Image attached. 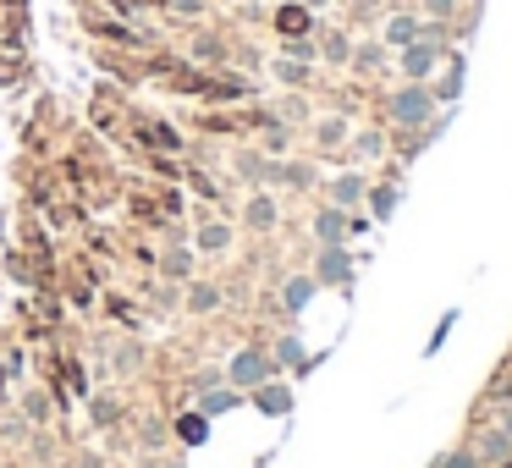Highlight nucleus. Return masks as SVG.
Returning a JSON list of instances; mask_svg holds the SVG:
<instances>
[{
  "instance_id": "obj_11",
  "label": "nucleus",
  "mask_w": 512,
  "mask_h": 468,
  "mask_svg": "<svg viewBox=\"0 0 512 468\" xmlns=\"http://www.w3.org/2000/svg\"><path fill=\"white\" fill-rule=\"evenodd\" d=\"M248 221H254V226H276V204L254 199V204H248Z\"/></svg>"
},
{
  "instance_id": "obj_17",
  "label": "nucleus",
  "mask_w": 512,
  "mask_h": 468,
  "mask_svg": "<svg viewBox=\"0 0 512 468\" xmlns=\"http://www.w3.org/2000/svg\"><path fill=\"white\" fill-rule=\"evenodd\" d=\"M94 419H100V424H116V402H111V397H94Z\"/></svg>"
},
{
  "instance_id": "obj_20",
  "label": "nucleus",
  "mask_w": 512,
  "mask_h": 468,
  "mask_svg": "<svg viewBox=\"0 0 512 468\" xmlns=\"http://www.w3.org/2000/svg\"><path fill=\"white\" fill-rule=\"evenodd\" d=\"M424 6H430V17H452L457 0H424Z\"/></svg>"
},
{
  "instance_id": "obj_21",
  "label": "nucleus",
  "mask_w": 512,
  "mask_h": 468,
  "mask_svg": "<svg viewBox=\"0 0 512 468\" xmlns=\"http://www.w3.org/2000/svg\"><path fill=\"white\" fill-rule=\"evenodd\" d=\"M441 468H479V463H474V457H446Z\"/></svg>"
},
{
  "instance_id": "obj_22",
  "label": "nucleus",
  "mask_w": 512,
  "mask_h": 468,
  "mask_svg": "<svg viewBox=\"0 0 512 468\" xmlns=\"http://www.w3.org/2000/svg\"><path fill=\"white\" fill-rule=\"evenodd\" d=\"M501 430H507V435H512V408H507V413H501Z\"/></svg>"
},
{
  "instance_id": "obj_3",
  "label": "nucleus",
  "mask_w": 512,
  "mask_h": 468,
  "mask_svg": "<svg viewBox=\"0 0 512 468\" xmlns=\"http://www.w3.org/2000/svg\"><path fill=\"white\" fill-rule=\"evenodd\" d=\"M430 105H435L430 89H419V83H413V89H402L397 100H391V116H397L402 127H419L424 116H430Z\"/></svg>"
},
{
  "instance_id": "obj_10",
  "label": "nucleus",
  "mask_w": 512,
  "mask_h": 468,
  "mask_svg": "<svg viewBox=\"0 0 512 468\" xmlns=\"http://www.w3.org/2000/svg\"><path fill=\"white\" fill-rule=\"evenodd\" d=\"M358 199H364V182H358V177L336 182V210H347V204H358Z\"/></svg>"
},
{
  "instance_id": "obj_19",
  "label": "nucleus",
  "mask_w": 512,
  "mask_h": 468,
  "mask_svg": "<svg viewBox=\"0 0 512 468\" xmlns=\"http://www.w3.org/2000/svg\"><path fill=\"white\" fill-rule=\"evenodd\" d=\"M457 83L463 78H457V61H452V72H446V83H441V100H457Z\"/></svg>"
},
{
  "instance_id": "obj_1",
  "label": "nucleus",
  "mask_w": 512,
  "mask_h": 468,
  "mask_svg": "<svg viewBox=\"0 0 512 468\" xmlns=\"http://www.w3.org/2000/svg\"><path fill=\"white\" fill-rule=\"evenodd\" d=\"M270 375H276V364H270L265 353H254V347H248V353H237L232 369H226V380H232L237 391H259Z\"/></svg>"
},
{
  "instance_id": "obj_4",
  "label": "nucleus",
  "mask_w": 512,
  "mask_h": 468,
  "mask_svg": "<svg viewBox=\"0 0 512 468\" xmlns=\"http://www.w3.org/2000/svg\"><path fill=\"white\" fill-rule=\"evenodd\" d=\"M237 402H243V391H237V386H221V391H204V402H199V413H204V419H221V413H232L237 408Z\"/></svg>"
},
{
  "instance_id": "obj_7",
  "label": "nucleus",
  "mask_w": 512,
  "mask_h": 468,
  "mask_svg": "<svg viewBox=\"0 0 512 468\" xmlns=\"http://www.w3.org/2000/svg\"><path fill=\"white\" fill-rule=\"evenodd\" d=\"M281 298H287V309H292V314H298V309H303V303H309V298H314V281H309V276H292V281H287V287H281Z\"/></svg>"
},
{
  "instance_id": "obj_12",
  "label": "nucleus",
  "mask_w": 512,
  "mask_h": 468,
  "mask_svg": "<svg viewBox=\"0 0 512 468\" xmlns=\"http://www.w3.org/2000/svg\"><path fill=\"white\" fill-rule=\"evenodd\" d=\"M303 28H309V12L287 6V12H281V34H303Z\"/></svg>"
},
{
  "instance_id": "obj_8",
  "label": "nucleus",
  "mask_w": 512,
  "mask_h": 468,
  "mask_svg": "<svg viewBox=\"0 0 512 468\" xmlns=\"http://www.w3.org/2000/svg\"><path fill=\"white\" fill-rule=\"evenodd\" d=\"M386 39H391V45H413V39H419V23H413V17H391Z\"/></svg>"
},
{
  "instance_id": "obj_5",
  "label": "nucleus",
  "mask_w": 512,
  "mask_h": 468,
  "mask_svg": "<svg viewBox=\"0 0 512 468\" xmlns=\"http://www.w3.org/2000/svg\"><path fill=\"white\" fill-rule=\"evenodd\" d=\"M314 232H320V243H325V248H336V243L347 237V215H342V210H320Z\"/></svg>"
},
{
  "instance_id": "obj_14",
  "label": "nucleus",
  "mask_w": 512,
  "mask_h": 468,
  "mask_svg": "<svg viewBox=\"0 0 512 468\" xmlns=\"http://www.w3.org/2000/svg\"><path fill=\"white\" fill-rule=\"evenodd\" d=\"M276 358H281V364H292V369H309V364H303V347L292 342V336H287V342L276 347Z\"/></svg>"
},
{
  "instance_id": "obj_2",
  "label": "nucleus",
  "mask_w": 512,
  "mask_h": 468,
  "mask_svg": "<svg viewBox=\"0 0 512 468\" xmlns=\"http://www.w3.org/2000/svg\"><path fill=\"white\" fill-rule=\"evenodd\" d=\"M441 28H430V34L424 39H413L408 45V56H402V72H408V78H430L435 72V61H441Z\"/></svg>"
},
{
  "instance_id": "obj_9",
  "label": "nucleus",
  "mask_w": 512,
  "mask_h": 468,
  "mask_svg": "<svg viewBox=\"0 0 512 468\" xmlns=\"http://www.w3.org/2000/svg\"><path fill=\"white\" fill-rule=\"evenodd\" d=\"M259 408H265V413H287L292 397H287L281 386H270V380H265V386H259Z\"/></svg>"
},
{
  "instance_id": "obj_13",
  "label": "nucleus",
  "mask_w": 512,
  "mask_h": 468,
  "mask_svg": "<svg viewBox=\"0 0 512 468\" xmlns=\"http://www.w3.org/2000/svg\"><path fill=\"white\" fill-rule=\"evenodd\" d=\"M188 303H193L199 314H210L215 303H221V292H215V287H193V298H188Z\"/></svg>"
},
{
  "instance_id": "obj_18",
  "label": "nucleus",
  "mask_w": 512,
  "mask_h": 468,
  "mask_svg": "<svg viewBox=\"0 0 512 468\" xmlns=\"http://www.w3.org/2000/svg\"><path fill=\"white\" fill-rule=\"evenodd\" d=\"M391 210H397V193L380 188V193H375V215H391Z\"/></svg>"
},
{
  "instance_id": "obj_15",
  "label": "nucleus",
  "mask_w": 512,
  "mask_h": 468,
  "mask_svg": "<svg viewBox=\"0 0 512 468\" xmlns=\"http://www.w3.org/2000/svg\"><path fill=\"white\" fill-rule=\"evenodd\" d=\"M177 430H182V441H204V413H188Z\"/></svg>"
},
{
  "instance_id": "obj_6",
  "label": "nucleus",
  "mask_w": 512,
  "mask_h": 468,
  "mask_svg": "<svg viewBox=\"0 0 512 468\" xmlns=\"http://www.w3.org/2000/svg\"><path fill=\"white\" fill-rule=\"evenodd\" d=\"M347 270H353V265H347L342 248H325V254H320V281H347Z\"/></svg>"
},
{
  "instance_id": "obj_16",
  "label": "nucleus",
  "mask_w": 512,
  "mask_h": 468,
  "mask_svg": "<svg viewBox=\"0 0 512 468\" xmlns=\"http://www.w3.org/2000/svg\"><path fill=\"white\" fill-rule=\"evenodd\" d=\"M199 248H210V254H215V248H226V226H204Z\"/></svg>"
}]
</instances>
